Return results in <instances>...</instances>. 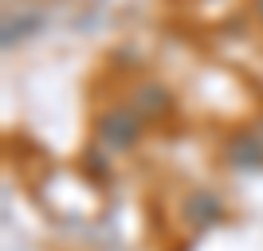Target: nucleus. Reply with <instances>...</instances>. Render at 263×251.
Wrapping results in <instances>:
<instances>
[{"mask_svg":"<svg viewBox=\"0 0 263 251\" xmlns=\"http://www.w3.org/2000/svg\"><path fill=\"white\" fill-rule=\"evenodd\" d=\"M255 142H259V145H263V126H259V130H255Z\"/></svg>","mask_w":263,"mask_h":251,"instance_id":"3","label":"nucleus"},{"mask_svg":"<svg viewBox=\"0 0 263 251\" xmlns=\"http://www.w3.org/2000/svg\"><path fill=\"white\" fill-rule=\"evenodd\" d=\"M99 133H102V142H106L110 149H130V145L142 138V118H138L134 110H110L106 118H102Z\"/></svg>","mask_w":263,"mask_h":251,"instance_id":"1","label":"nucleus"},{"mask_svg":"<svg viewBox=\"0 0 263 251\" xmlns=\"http://www.w3.org/2000/svg\"><path fill=\"white\" fill-rule=\"evenodd\" d=\"M252 8H255V16H259V24H263V0H252Z\"/></svg>","mask_w":263,"mask_h":251,"instance_id":"2","label":"nucleus"}]
</instances>
